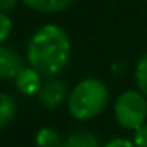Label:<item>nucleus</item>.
<instances>
[{
  "mask_svg": "<svg viewBox=\"0 0 147 147\" xmlns=\"http://www.w3.org/2000/svg\"><path fill=\"white\" fill-rule=\"evenodd\" d=\"M71 42L67 33L57 24L42 26L30 40L26 57L31 67L42 75H57L69 61Z\"/></svg>",
  "mask_w": 147,
  "mask_h": 147,
  "instance_id": "nucleus-1",
  "label": "nucleus"
},
{
  "mask_svg": "<svg viewBox=\"0 0 147 147\" xmlns=\"http://www.w3.org/2000/svg\"><path fill=\"white\" fill-rule=\"evenodd\" d=\"M107 100L109 92L106 85L97 78H85L71 90L67 97V109L73 118L87 121L99 116L107 106Z\"/></svg>",
  "mask_w": 147,
  "mask_h": 147,
  "instance_id": "nucleus-2",
  "label": "nucleus"
},
{
  "mask_svg": "<svg viewBox=\"0 0 147 147\" xmlns=\"http://www.w3.org/2000/svg\"><path fill=\"white\" fill-rule=\"evenodd\" d=\"M114 116L119 126L125 130H137L147 119V100L145 95L138 90L123 92L114 102Z\"/></svg>",
  "mask_w": 147,
  "mask_h": 147,
  "instance_id": "nucleus-3",
  "label": "nucleus"
},
{
  "mask_svg": "<svg viewBox=\"0 0 147 147\" xmlns=\"http://www.w3.org/2000/svg\"><path fill=\"white\" fill-rule=\"evenodd\" d=\"M21 69H23L21 54L12 47L0 45V80L16 78Z\"/></svg>",
  "mask_w": 147,
  "mask_h": 147,
  "instance_id": "nucleus-4",
  "label": "nucleus"
},
{
  "mask_svg": "<svg viewBox=\"0 0 147 147\" xmlns=\"http://www.w3.org/2000/svg\"><path fill=\"white\" fill-rule=\"evenodd\" d=\"M66 95H67V88H66L64 82L49 80L45 85H42V88L38 92V100L47 109H54V107H57L64 102Z\"/></svg>",
  "mask_w": 147,
  "mask_h": 147,
  "instance_id": "nucleus-5",
  "label": "nucleus"
},
{
  "mask_svg": "<svg viewBox=\"0 0 147 147\" xmlns=\"http://www.w3.org/2000/svg\"><path fill=\"white\" fill-rule=\"evenodd\" d=\"M42 73L35 67H23L16 76V88L23 95H35L42 88Z\"/></svg>",
  "mask_w": 147,
  "mask_h": 147,
  "instance_id": "nucleus-6",
  "label": "nucleus"
},
{
  "mask_svg": "<svg viewBox=\"0 0 147 147\" xmlns=\"http://www.w3.org/2000/svg\"><path fill=\"white\" fill-rule=\"evenodd\" d=\"M61 147H100V142L92 131H75L62 142Z\"/></svg>",
  "mask_w": 147,
  "mask_h": 147,
  "instance_id": "nucleus-7",
  "label": "nucleus"
},
{
  "mask_svg": "<svg viewBox=\"0 0 147 147\" xmlns=\"http://www.w3.org/2000/svg\"><path fill=\"white\" fill-rule=\"evenodd\" d=\"M23 2L38 12H61L73 4V0H23Z\"/></svg>",
  "mask_w": 147,
  "mask_h": 147,
  "instance_id": "nucleus-8",
  "label": "nucleus"
},
{
  "mask_svg": "<svg viewBox=\"0 0 147 147\" xmlns=\"http://www.w3.org/2000/svg\"><path fill=\"white\" fill-rule=\"evenodd\" d=\"M16 116V102L7 94L0 92V128L7 126Z\"/></svg>",
  "mask_w": 147,
  "mask_h": 147,
  "instance_id": "nucleus-9",
  "label": "nucleus"
},
{
  "mask_svg": "<svg viewBox=\"0 0 147 147\" xmlns=\"http://www.w3.org/2000/svg\"><path fill=\"white\" fill-rule=\"evenodd\" d=\"M35 140H36L38 147H61L62 145L59 133L55 130H52V128H42V130H38Z\"/></svg>",
  "mask_w": 147,
  "mask_h": 147,
  "instance_id": "nucleus-10",
  "label": "nucleus"
},
{
  "mask_svg": "<svg viewBox=\"0 0 147 147\" xmlns=\"http://www.w3.org/2000/svg\"><path fill=\"white\" fill-rule=\"evenodd\" d=\"M135 82L138 90L147 97V54H144L140 57V61L137 62L135 67Z\"/></svg>",
  "mask_w": 147,
  "mask_h": 147,
  "instance_id": "nucleus-11",
  "label": "nucleus"
},
{
  "mask_svg": "<svg viewBox=\"0 0 147 147\" xmlns=\"http://www.w3.org/2000/svg\"><path fill=\"white\" fill-rule=\"evenodd\" d=\"M12 30V21L9 19V16H5L4 12H0V43H4Z\"/></svg>",
  "mask_w": 147,
  "mask_h": 147,
  "instance_id": "nucleus-12",
  "label": "nucleus"
},
{
  "mask_svg": "<svg viewBox=\"0 0 147 147\" xmlns=\"http://www.w3.org/2000/svg\"><path fill=\"white\" fill-rule=\"evenodd\" d=\"M137 147H147V125L144 123L140 128L135 130V138H133Z\"/></svg>",
  "mask_w": 147,
  "mask_h": 147,
  "instance_id": "nucleus-13",
  "label": "nucleus"
},
{
  "mask_svg": "<svg viewBox=\"0 0 147 147\" xmlns=\"http://www.w3.org/2000/svg\"><path fill=\"white\" fill-rule=\"evenodd\" d=\"M104 147H137V145H135V142H130L126 138H113Z\"/></svg>",
  "mask_w": 147,
  "mask_h": 147,
  "instance_id": "nucleus-14",
  "label": "nucleus"
},
{
  "mask_svg": "<svg viewBox=\"0 0 147 147\" xmlns=\"http://www.w3.org/2000/svg\"><path fill=\"white\" fill-rule=\"evenodd\" d=\"M16 4H18V0H0V12H5V11L14 9Z\"/></svg>",
  "mask_w": 147,
  "mask_h": 147,
  "instance_id": "nucleus-15",
  "label": "nucleus"
}]
</instances>
